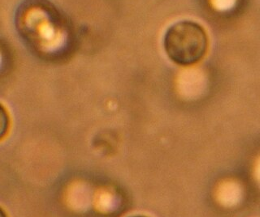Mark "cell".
<instances>
[{
  "label": "cell",
  "mask_w": 260,
  "mask_h": 217,
  "mask_svg": "<svg viewBox=\"0 0 260 217\" xmlns=\"http://www.w3.org/2000/svg\"><path fill=\"white\" fill-rule=\"evenodd\" d=\"M134 217H145V216H134Z\"/></svg>",
  "instance_id": "cell-5"
},
{
  "label": "cell",
  "mask_w": 260,
  "mask_h": 217,
  "mask_svg": "<svg viewBox=\"0 0 260 217\" xmlns=\"http://www.w3.org/2000/svg\"><path fill=\"white\" fill-rule=\"evenodd\" d=\"M236 0H215V5L219 10H230L235 5Z\"/></svg>",
  "instance_id": "cell-3"
},
{
  "label": "cell",
  "mask_w": 260,
  "mask_h": 217,
  "mask_svg": "<svg viewBox=\"0 0 260 217\" xmlns=\"http://www.w3.org/2000/svg\"><path fill=\"white\" fill-rule=\"evenodd\" d=\"M10 124V115L6 108L0 103V141H2L8 136Z\"/></svg>",
  "instance_id": "cell-2"
},
{
  "label": "cell",
  "mask_w": 260,
  "mask_h": 217,
  "mask_svg": "<svg viewBox=\"0 0 260 217\" xmlns=\"http://www.w3.org/2000/svg\"><path fill=\"white\" fill-rule=\"evenodd\" d=\"M208 37L202 25L192 21L175 23L167 29L164 48L167 55L181 66H191L203 59L208 49Z\"/></svg>",
  "instance_id": "cell-1"
},
{
  "label": "cell",
  "mask_w": 260,
  "mask_h": 217,
  "mask_svg": "<svg viewBox=\"0 0 260 217\" xmlns=\"http://www.w3.org/2000/svg\"><path fill=\"white\" fill-rule=\"evenodd\" d=\"M0 217H8L4 209L0 207Z\"/></svg>",
  "instance_id": "cell-4"
}]
</instances>
